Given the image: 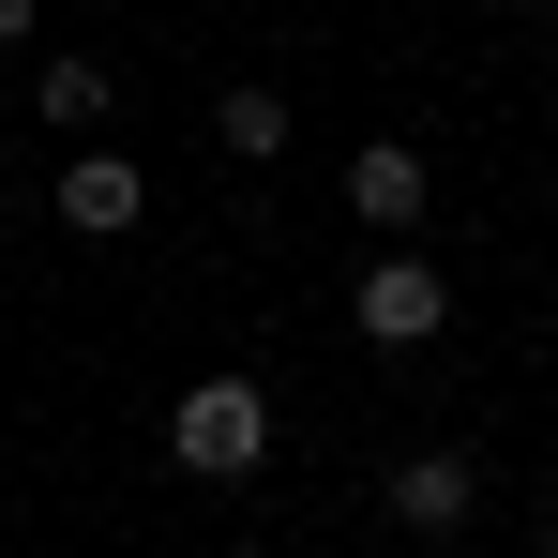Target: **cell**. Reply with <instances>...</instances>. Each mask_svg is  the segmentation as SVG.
Instances as JSON below:
<instances>
[{
  "label": "cell",
  "instance_id": "6da1fadb",
  "mask_svg": "<svg viewBox=\"0 0 558 558\" xmlns=\"http://www.w3.org/2000/svg\"><path fill=\"white\" fill-rule=\"evenodd\" d=\"M167 453L196 483H242V468H272V392L257 377H196L182 408H167Z\"/></svg>",
  "mask_w": 558,
  "mask_h": 558
},
{
  "label": "cell",
  "instance_id": "7a4b0ae2",
  "mask_svg": "<svg viewBox=\"0 0 558 558\" xmlns=\"http://www.w3.org/2000/svg\"><path fill=\"white\" fill-rule=\"evenodd\" d=\"M348 332H363V348H438V332H453V272L408 257V242H377L363 287H348Z\"/></svg>",
  "mask_w": 558,
  "mask_h": 558
},
{
  "label": "cell",
  "instance_id": "3957f363",
  "mask_svg": "<svg viewBox=\"0 0 558 558\" xmlns=\"http://www.w3.org/2000/svg\"><path fill=\"white\" fill-rule=\"evenodd\" d=\"M468 513H483V453H453V438H438V453L392 468V529H408V544H453Z\"/></svg>",
  "mask_w": 558,
  "mask_h": 558
},
{
  "label": "cell",
  "instance_id": "277c9868",
  "mask_svg": "<svg viewBox=\"0 0 558 558\" xmlns=\"http://www.w3.org/2000/svg\"><path fill=\"white\" fill-rule=\"evenodd\" d=\"M423 196H438V167H423L408 136H377V151H348V211H363L377 242H408V227H423Z\"/></svg>",
  "mask_w": 558,
  "mask_h": 558
},
{
  "label": "cell",
  "instance_id": "5b68a950",
  "mask_svg": "<svg viewBox=\"0 0 558 558\" xmlns=\"http://www.w3.org/2000/svg\"><path fill=\"white\" fill-rule=\"evenodd\" d=\"M136 211H151V167H136V151H76V167H61V227H76V242H121Z\"/></svg>",
  "mask_w": 558,
  "mask_h": 558
},
{
  "label": "cell",
  "instance_id": "8992f818",
  "mask_svg": "<svg viewBox=\"0 0 558 558\" xmlns=\"http://www.w3.org/2000/svg\"><path fill=\"white\" fill-rule=\"evenodd\" d=\"M106 92H121V76H106V61H76V46H61V61H31V106H46L61 136H106Z\"/></svg>",
  "mask_w": 558,
  "mask_h": 558
},
{
  "label": "cell",
  "instance_id": "52a82bcc",
  "mask_svg": "<svg viewBox=\"0 0 558 558\" xmlns=\"http://www.w3.org/2000/svg\"><path fill=\"white\" fill-rule=\"evenodd\" d=\"M211 136H227L242 167H272V151H287V92H227V106H211Z\"/></svg>",
  "mask_w": 558,
  "mask_h": 558
},
{
  "label": "cell",
  "instance_id": "ba28073f",
  "mask_svg": "<svg viewBox=\"0 0 558 558\" xmlns=\"http://www.w3.org/2000/svg\"><path fill=\"white\" fill-rule=\"evenodd\" d=\"M31 31H46V0H0V46H15V61H31Z\"/></svg>",
  "mask_w": 558,
  "mask_h": 558
},
{
  "label": "cell",
  "instance_id": "9c48e42d",
  "mask_svg": "<svg viewBox=\"0 0 558 558\" xmlns=\"http://www.w3.org/2000/svg\"><path fill=\"white\" fill-rule=\"evenodd\" d=\"M227 558H272V544H227Z\"/></svg>",
  "mask_w": 558,
  "mask_h": 558
},
{
  "label": "cell",
  "instance_id": "30bf717a",
  "mask_svg": "<svg viewBox=\"0 0 558 558\" xmlns=\"http://www.w3.org/2000/svg\"><path fill=\"white\" fill-rule=\"evenodd\" d=\"M529 15H558V0H529Z\"/></svg>",
  "mask_w": 558,
  "mask_h": 558
},
{
  "label": "cell",
  "instance_id": "8fae6325",
  "mask_svg": "<svg viewBox=\"0 0 558 558\" xmlns=\"http://www.w3.org/2000/svg\"><path fill=\"white\" fill-rule=\"evenodd\" d=\"M544 558H558V529H544Z\"/></svg>",
  "mask_w": 558,
  "mask_h": 558
},
{
  "label": "cell",
  "instance_id": "7c38bea8",
  "mask_svg": "<svg viewBox=\"0 0 558 558\" xmlns=\"http://www.w3.org/2000/svg\"><path fill=\"white\" fill-rule=\"evenodd\" d=\"M0 182H15V167H0Z\"/></svg>",
  "mask_w": 558,
  "mask_h": 558
}]
</instances>
